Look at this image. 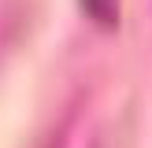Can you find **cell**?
Segmentation results:
<instances>
[{
    "mask_svg": "<svg viewBox=\"0 0 152 148\" xmlns=\"http://www.w3.org/2000/svg\"><path fill=\"white\" fill-rule=\"evenodd\" d=\"M86 11L93 15L100 26H115V0H86Z\"/></svg>",
    "mask_w": 152,
    "mask_h": 148,
    "instance_id": "6da1fadb",
    "label": "cell"
}]
</instances>
